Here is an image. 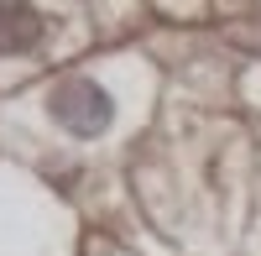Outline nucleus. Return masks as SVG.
I'll list each match as a JSON object with an SVG mask.
<instances>
[{"instance_id": "obj_1", "label": "nucleus", "mask_w": 261, "mask_h": 256, "mask_svg": "<svg viewBox=\"0 0 261 256\" xmlns=\"http://www.w3.org/2000/svg\"><path fill=\"white\" fill-rule=\"evenodd\" d=\"M47 105H53V120L63 131H73V136H99L110 125V115H115L110 94L99 84H89V79H63Z\"/></svg>"}, {"instance_id": "obj_2", "label": "nucleus", "mask_w": 261, "mask_h": 256, "mask_svg": "<svg viewBox=\"0 0 261 256\" xmlns=\"http://www.w3.org/2000/svg\"><path fill=\"white\" fill-rule=\"evenodd\" d=\"M42 37V21L27 6H0V53H21Z\"/></svg>"}]
</instances>
